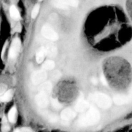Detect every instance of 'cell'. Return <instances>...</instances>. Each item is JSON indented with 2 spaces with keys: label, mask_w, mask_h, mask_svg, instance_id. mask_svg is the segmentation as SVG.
I'll return each mask as SVG.
<instances>
[{
  "label": "cell",
  "mask_w": 132,
  "mask_h": 132,
  "mask_svg": "<svg viewBox=\"0 0 132 132\" xmlns=\"http://www.w3.org/2000/svg\"><path fill=\"white\" fill-rule=\"evenodd\" d=\"M35 100H36V104L40 108H46L49 104L48 94L43 92H40L37 95H36Z\"/></svg>",
  "instance_id": "52a82bcc"
},
{
  "label": "cell",
  "mask_w": 132,
  "mask_h": 132,
  "mask_svg": "<svg viewBox=\"0 0 132 132\" xmlns=\"http://www.w3.org/2000/svg\"><path fill=\"white\" fill-rule=\"evenodd\" d=\"M76 113L72 110L71 108H65L62 111L61 113V117L63 121H68L70 120L73 119L76 117Z\"/></svg>",
  "instance_id": "9c48e42d"
},
{
  "label": "cell",
  "mask_w": 132,
  "mask_h": 132,
  "mask_svg": "<svg viewBox=\"0 0 132 132\" xmlns=\"http://www.w3.org/2000/svg\"><path fill=\"white\" fill-rule=\"evenodd\" d=\"M6 119L5 117L3 118V126H2V131L3 132H8L10 130V127H9V125L6 123Z\"/></svg>",
  "instance_id": "44dd1931"
},
{
  "label": "cell",
  "mask_w": 132,
  "mask_h": 132,
  "mask_svg": "<svg viewBox=\"0 0 132 132\" xmlns=\"http://www.w3.org/2000/svg\"><path fill=\"white\" fill-rule=\"evenodd\" d=\"M46 52V55H48L49 56H54L56 55V49L54 46L50 45L48 46L47 48H45Z\"/></svg>",
  "instance_id": "ac0fdd59"
},
{
  "label": "cell",
  "mask_w": 132,
  "mask_h": 132,
  "mask_svg": "<svg viewBox=\"0 0 132 132\" xmlns=\"http://www.w3.org/2000/svg\"><path fill=\"white\" fill-rule=\"evenodd\" d=\"M42 67L45 70H52L55 67V63L52 60H46L43 64Z\"/></svg>",
  "instance_id": "5bb4252c"
},
{
  "label": "cell",
  "mask_w": 132,
  "mask_h": 132,
  "mask_svg": "<svg viewBox=\"0 0 132 132\" xmlns=\"http://www.w3.org/2000/svg\"><path fill=\"white\" fill-rule=\"evenodd\" d=\"M21 132H33L32 130L29 128H23L21 130H20Z\"/></svg>",
  "instance_id": "d4e9b609"
},
{
  "label": "cell",
  "mask_w": 132,
  "mask_h": 132,
  "mask_svg": "<svg viewBox=\"0 0 132 132\" xmlns=\"http://www.w3.org/2000/svg\"><path fill=\"white\" fill-rule=\"evenodd\" d=\"M39 11V5L37 4V5H35V6L34 7L33 10H32V14H31V15H32V18H33V19L36 18V16H37V14H38Z\"/></svg>",
  "instance_id": "ffe728a7"
},
{
  "label": "cell",
  "mask_w": 132,
  "mask_h": 132,
  "mask_svg": "<svg viewBox=\"0 0 132 132\" xmlns=\"http://www.w3.org/2000/svg\"></svg>",
  "instance_id": "f1b7e54d"
},
{
  "label": "cell",
  "mask_w": 132,
  "mask_h": 132,
  "mask_svg": "<svg viewBox=\"0 0 132 132\" xmlns=\"http://www.w3.org/2000/svg\"><path fill=\"white\" fill-rule=\"evenodd\" d=\"M12 98V91L9 90L7 92H5L3 95L0 96V102H7L11 99Z\"/></svg>",
  "instance_id": "9a60e30c"
},
{
  "label": "cell",
  "mask_w": 132,
  "mask_h": 132,
  "mask_svg": "<svg viewBox=\"0 0 132 132\" xmlns=\"http://www.w3.org/2000/svg\"><path fill=\"white\" fill-rule=\"evenodd\" d=\"M88 102L84 99L83 95H82V93H80V95L78 98V100H77L76 104H75V110L77 112H84L88 108Z\"/></svg>",
  "instance_id": "ba28073f"
},
{
  "label": "cell",
  "mask_w": 132,
  "mask_h": 132,
  "mask_svg": "<svg viewBox=\"0 0 132 132\" xmlns=\"http://www.w3.org/2000/svg\"><path fill=\"white\" fill-rule=\"evenodd\" d=\"M6 43L5 44V45H4V47H3V48L2 53H1V56H3V54H4V52H5V48H6Z\"/></svg>",
  "instance_id": "4316f807"
},
{
  "label": "cell",
  "mask_w": 132,
  "mask_h": 132,
  "mask_svg": "<svg viewBox=\"0 0 132 132\" xmlns=\"http://www.w3.org/2000/svg\"><path fill=\"white\" fill-rule=\"evenodd\" d=\"M10 14L11 18L15 20H19L21 18L20 14L15 6H12L10 8Z\"/></svg>",
  "instance_id": "4fadbf2b"
},
{
  "label": "cell",
  "mask_w": 132,
  "mask_h": 132,
  "mask_svg": "<svg viewBox=\"0 0 132 132\" xmlns=\"http://www.w3.org/2000/svg\"><path fill=\"white\" fill-rule=\"evenodd\" d=\"M41 34L46 39L51 41H57L58 39V34L49 24H45L41 28Z\"/></svg>",
  "instance_id": "3957f363"
},
{
  "label": "cell",
  "mask_w": 132,
  "mask_h": 132,
  "mask_svg": "<svg viewBox=\"0 0 132 132\" xmlns=\"http://www.w3.org/2000/svg\"><path fill=\"white\" fill-rule=\"evenodd\" d=\"M54 4L59 9H68L69 6L76 7L78 5L77 0H54Z\"/></svg>",
  "instance_id": "5b68a950"
},
{
  "label": "cell",
  "mask_w": 132,
  "mask_h": 132,
  "mask_svg": "<svg viewBox=\"0 0 132 132\" xmlns=\"http://www.w3.org/2000/svg\"><path fill=\"white\" fill-rule=\"evenodd\" d=\"M51 104L52 105V106L54 107L55 109L59 110L60 108H61L62 104H61L59 102V101L56 99H52L51 100Z\"/></svg>",
  "instance_id": "d6986e66"
},
{
  "label": "cell",
  "mask_w": 132,
  "mask_h": 132,
  "mask_svg": "<svg viewBox=\"0 0 132 132\" xmlns=\"http://www.w3.org/2000/svg\"><path fill=\"white\" fill-rule=\"evenodd\" d=\"M47 77V74L45 70H43L35 71L31 76V79L34 85H39L45 82Z\"/></svg>",
  "instance_id": "277c9868"
},
{
  "label": "cell",
  "mask_w": 132,
  "mask_h": 132,
  "mask_svg": "<svg viewBox=\"0 0 132 132\" xmlns=\"http://www.w3.org/2000/svg\"><path fill=\"white\" fill-rule=\"evenodd\" d=\"M44 116L45 117V118L47 119L48 121L51 122H55L58 121L57 116L55 114H53V113L45 112V113H44Z\"/></svg>",
  "instance_id": "2e32d148"
},
{
  "label": "cell",
  "mask_w": 132,
  "mask_h": 132,
  "mask_svg": "<svg viewBox=\"0 0 132 132\" xmlns=\"http://www.w3.org/2000/svg\"><path fill=\"white\" fill-rule=\"evenodd\" d=\"M14 132H21V131L20 130H15Z\"/></svg>",
  "instance_id": "83f0119b"
},
{
  "label": "cell",
  "mask_w": 132,
  "mask_h": 132,
  "mask_svg": "<svg viewBox=\"0 0 132 132\" xmlns=\"http://www.w3.org/2000/svg\"><path fill=\"white\" fill-rule=\"evenodd\" d=\"M100 79H101V82L103 83V85H104V86H108V82H107L105 76H104V75L103 74L101 75Z\"/></svg>",
  "instance_id": "cb8c5ba5"
},
{
  "label": "cell",
  "mask_w": 132,
  "mask_h": 132,
  "mask_svg": "<svg viewBox=\"0 0 132 132\" xmlns=\"http://www.w3.org/2000/svg\"><path fill=\"white\" fill-rule=\"evenodd\" d=\"M100 117V113L98 110L92 106L85 114L79 118L77 124L79 126L82 127L93 126L99 122Z\"/></svg>",
  "instance_id": "6da1fadb"
},
{
  "label": "cell",
  "mask_w": 132,
  "mask_h": 132,
  "mask_svg": "<svg viewBox=\"0 0 132 132\" xmlns=\"http://www.w3.org/2000/svg\"><path fill=\"white\" fill-rule=\"evenodd\" d=\"M6 86L5 84H0V96L6 92Z\"/></svg>",
  "instance_id": "603a6c76"
},
{
  "label": "cell",
  "mask_w": 132,
  "mask_h": 132,
  "mask_svg": "<svg viewBox=\"0 0 132 132\" xmlns=\"http://www.w3.org/2000/svg\"><path fill=\"white\" fill-rule=\"evenodd\" d=\"M52 85L50 82H43L42 85L40 86V92H43L48 95L52 91Z\"/></svg>",
  "instance_id": "7c38bea8"
},
{
  "label": "cell",
  "mask_w": 132,
  "mask_h": 132,
  "mask_svg": "<svg viewBox=\"0 0 132 132\" xmlns=\"http://www.w3.org/2000/svg\"><path fill=\"white\" fill-rule=\"evenodd\" d=\"M15 115H16V108L15 107H12L8 114V118L10 122H14L15 121Z\"/></svg>",
  "instance_id": "e0dca14e"
},
{
  "label": "cell",
  "mask_w": 132,
  "mask_h": 132,
  "mask_svg": "<svg viewBox=\"0 0 132 132\" xmlns=\"http://www.w3.org/2000/svg\"><path fill=\"white\" fill-rule=\"evenodd\" d=\"M61 74L60 72H59L58 70H55L51 74V77L53 80H58L61 77Z\"/></svg>",
  "instance_id": "7402d4cb"
},
{
  "label": "cell",
  "mask_w": 132,
  "mask_h": 132,
  "mask_svg": "<svg viewBox=\"0 0 132 132\" xmlns=\"http://www.w3.org/2000/svg\"><path fill=\"white\" fill-rule=\"evenodd\" d=\"M46 55V49L44 46H42V47L40 48L38 50V51L37 52L36 55V61H37V63H41L44 61V59H45V56Z\"/></svg>",
  "instance_id": "8fae6325"
},
{
  "label": "cell",
  "mask_w": 132,
  "mask_h": 132,
  "mask_svg": "<svg viewBox=\"0 0 132 132\" xmlns=\"http://www.w3.org/2000/svg\"><path fill=\"white\" fill-rule=\"evenodd\" d=\"M91 82H92V83L94 84V85H96L97 84V82H98L97 79L96 77H92V79H91Z\"/></svg>",
  "instance_id": "484cf974"
},
{
  "label": "cell",
  "mask_w": 132,
  "mask_h": 132,
  "mask_svg": "<svg viewBox=\"0 0 132 132\" xmlns=\"http://www.w3.org/2000/svg\"><path fill=\"white\" fill-rule=\"evenodd\" d=\"M130 100H131L130 97L125 95H121V94L115 95L113 99V102L117 105H123V104H128L130 103Z\"/></svg>",
  "instance_id": "30bf717a"
},
{
  "label": "cell",
  "mask_w": 132,
  "mask_h": 132,
  "mask_svg": "<svg viewBox=\"0 0 132 132\" xmlns=\"http://www.w3.org/2000/svg\"><path fill=\"white\" fill-rule=\"evenodd\" d=\"M21 48V41L19 38L16 37L13 39L12 42L11 46L9 50V57L11 59H14L17 56L19 53V50Z\"/></svg>",
  "instance_id": "8992f818"
},
{
  "label": "cell",
  "mask_w": 132,
  "mask_h": 132,
  "mask_svg": "<svg viewBox=\"0 0 132 132\" xmlns=\"http://www.w3.org/2000/svg\"><path fill=\"white\" fill-rule=\"evenodd\" d=\"M90 99L97 104L99 108L108 109L112 106V101L108 95L100 92H96L91 94Z\"/></svg>",
  "instance_id": "7a4b0ae2"
}]
</instances>
